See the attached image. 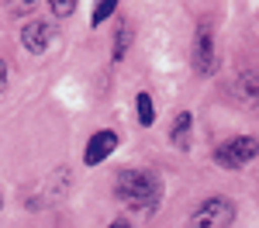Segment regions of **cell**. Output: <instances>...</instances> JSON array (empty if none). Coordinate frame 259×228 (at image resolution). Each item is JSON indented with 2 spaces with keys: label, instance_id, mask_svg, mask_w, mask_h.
I'll return each instance as SVG.
<instances>
[{
  "label": "cell",
  "instance_id": "6da1fadb",
  "mask_svg": "<svg viewBox=\"0 0 259 228\" xmlns=\"http://www.w3.org/2000/svg\"><path fill=\"white\" fill-rule=\"evenodd\" d=\"M114 194L135 211H152L162 197V187L156 180V173H149V169H121Z\"/></svg>",
  "mask_w": 259,
  "mask_h": 228
},
{
  "label": "cell",
  "instance_id": "7a4b0ae2",
  "mask_svg": "<svg viewBox=\"0 0 259 228\" xmlns=\"http://www.w3.org/2000/svg\"><path fill=\"white\" fill-rule=\"evenodd\" d=\"M235 221V201L228 197H207L194 207L187 228H232Z\"/></svg>",
  "mask_w": 259,
  "mask_h": 228
},
{
  "label": "cell",
  "instance_id": "3957f363",
  "mask_svg": "<svg viewBox=\"0 0 259 228\" xmlns=\"http://www.w3.org/2000/svg\"><path fill=\"white\" fill-rule=\"evenodd\" d=\"M259 156V139L256 135H239V139H228L214 149V163L221 169H242Z\"/></svg>",
  "mask_w": 259,
  "mask_h": 228
},
{
  "label": "cell",
  "instance_id": "277c9868",
  "mask_svg": "<svg viewBox=\"0 0 259 228\" xmlns=\"http://www.w3.org/2000/svg\"><path fill=\"white\" fill-rule=\"evenodd\" d=\"M21 41H24V49H28V52L41 56V52H45V49L56 41V28H52L49 21H31V24H24Z\"/></svg>",
  "mask_w": 259,
  "mask_h": 228
},
{
  "label": "cell",
  "instance_id": "5b68a950",
  "mask_svg": "<svg viewBox=\"0 0 259 228\" xmlns=\"http://www.w3.org/2000/svg\"><path fill=\"white\" fill-rule=\"evenodd\" d=\"M194 69H197L200 76L214 73V38H211V28H197V38H194Z\"/></svg>",
  "mask_w": 259,
  "mask_h": 228
},
{
  "label": "cell",
  "instance_id": "8992f818",
  "mask_svg": "<svg viewBox=\"0 0 259 228\" xmlns=\"http://www.w3.org/2000/svg\"><path fill=\"white\" fill-rule=\"evenodd\" d=\"M235 97L259 114V69H242L235 76Z\"/></svg>",
  "mask_w": 259,
  "mask_h": 228
},
{
  "label": "cell",
  "instance_id": "52a82bcc",
  "mask_svg": "<svg viewBox=\"0 0 259 228\" xmlns=\"http://www.w3.org/2000/svg\"><path fill=\"white\" fill-rule=\"evenodd\" d=\"M114 149H118V135H114V131H97V135L87 142L83 163H87V166H97V163H104Z\"/></svg>",
  "mask_w": 259,
  "mask_h": 228
},
{
  "label": "cell",
  "instance_id": "ba28073f",
  "mask_svg": "<svg viewBox=\"0 0 259 228\" xmlns=\"http://www.w3.org/2000/svg\"><path fill=\"white\" fill-rule=\"evenodd\" d=\"M190 111H183V114H177V121H173V131H169V139L180 145V149H187V135H190Z\"/></svg>",
  "mask_w": 259,
  "mask_h": 228
},
{
  "label": "cell",
  "instance_id": "9c48e42d",
  "mask_svg": "<svg viewBox=\"0 0 259 228\" xmlns=\"http://www.w3.org/2000/svg\"><path fill=\"white\" fill-rule=\"evenodd\" d=\"M128 41H132V24H128V21H121L118 35H114V52H111V59H114V62L124 59V52H128Z\"/></svg>",
  "mask_w": 259,
  "mask_h": 228
},
{
  "label": "cell",
  "instance_id": "30bf717a",
  "mask_svg": "<svg viewBox=\"0 0 259 228\" xmlns=\"http://www.w3.org/2000/svg\"><path fill=\"white\" fill-rule=\"evenodd\" d=\"M135 101H139V124L149 128V124L156 121V104H152V94H145V90H142Z\"/></svg>",
  "mask_w": 259,
  "mask_h": 228
},
{
  "label": "cell",
  "instance_id": "8fae6325",
  "mask_svg": "<svg viewBox=\"0 0 259 228\" xmlns=\"http://www.w3.org/2000/svg\"><path fill=\"white\" fill-rule=\"evenodd\" d=\"M114 11H118V4H114V0H104V4H97V7H94V14H90V28L104 24V21L111 18Z\"/></svg>",
  "mask_w": 259,
  "mask_h": 228
},
{
  "label": "cell",
  "instance_id": "7c38bea8",
  "mask_svg": "<svg viewBox=\"0 0 259 228\" xmlns=\"http://www.w3.org/2000/svg\"><path fill=\"white\" fill-rule=\"evenodd\" d=\"M49 7H52V11H56V14H59V18H69V14H73V11H76V4H73V0H52V4H49Z\"/></svg>",
  "mask_w": 259,
  "mask_h": 228
},
{
  "label": "cell",
  "instance_id": "4fadbf2b",
  "mask_svg": "<svg viewBox=\"0 0 259 228\" xmlns=\"http://www.w3.org/2000/svg\"><path fill=\"white\" fill-rule=\"evenodd\" d=\"M4 90H7V62L0 59V94H4Z\"/></svg>",
  "mask_w": 259,
  "mask_h": 228
},
{
  "label": "cell",
  "instance_id": "5bb4252c",
  "mask_svg": "<svg viewBox=\"0 0 259 228\" xmlns=\"http://www.w3.org/2000/svg\"><path fill=\"white\" fill-rule=\"evenodd\" d=\"M111 228H132V221L128 218H118V221H111Z\"/></svg>",
  "mask_w": 259,
  "mask_h": 228
},
{
  "label": "cell",
  "instance_id": "9a60e30c",
  "mask_svg": "<svg viewBox=\"0 0 259 228\" xmlns=\"http://www.w3.org/2000/svg\"><path fill=\"white\" fill-rule=\"evenodd\" d=\"M0 207H4V201H0Z\"/></svg>",
  "mask_w": 259,
  "mask_h": 228
}]
</instances>
